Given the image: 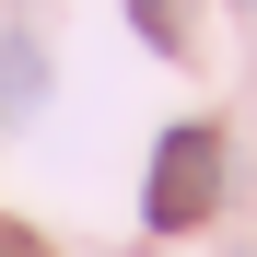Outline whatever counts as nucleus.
<instances>
[{
    "label": "nucleus",
    "instance_id": "1",
    "mask_svg": "<svg viewBox=\"0 0 257 257\" xmlns=\"http://www.w3.org/2000/svg\"><path fill=\"white\" fill-rule=\"evenodd\" d=\"M210 210H222V128H210V117H176V128L152 141L141 222H152V234H199Z\"/></svg>",
    "mask_w": 257,
    "mask_h": 257
},
{
    "label": "nucleus",
    "instance_id": "2",
    "mask_svg": "<svg viewBox=\"0 0 257 257\" xmlns=\"http://www.w3.org/2000/svg\"><path fill=\"white\" fill-rule=\"evenodd\" d=\"M35 94H47V59H35V35H12V47H0V128H12Z\"/></svg>",
    "mask_w": 257,
    "mask_h": 257
},
{
    "label": "nucleus",
    "instance_id": "3",
    "mask_svg": "<svg viewBox=\"0 0 257 257\" xmlns=\"http://www.w3.org/2000/svg\"><path fill=\"white\" fill-rule=\"evenodd\" d=\"M128 24H141V35H152V47H164V59H176L199 12H187V0H128Z\"/></svg>",
    "mask_w": 257,
    "mask_h": 257
},
{
    "label": "nucleus",
    "instance_id": "4",
    "mask_svg": "<svg viewBox=\"0 0 257 257\" xmlns=\"http://www.w3.org/2000/svg\"><path fill=\"white\" fill-rule=\"evenodd\" d=\"M0 257H47V245H35V234H24V222H0Z\"/></svg>",
    "mask_w": 257,
    "mask_h": 257
}]
</instances>
